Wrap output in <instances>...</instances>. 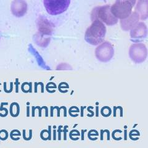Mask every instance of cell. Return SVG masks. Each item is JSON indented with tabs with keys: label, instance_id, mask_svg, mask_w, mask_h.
<instances>
[{
	"label": "cell",
	"instance_id": "5",
	"mask_svg": "<svg viewBox=\"0 0 148 148\" xmlns=\"http://www.w3.org/2000/svg\"><path fill=\"white\" fill-rule=\"evenodd\" d=\"M147 35V28L143 22L139 23L138 24L134 26L130 31V36L132 41L134 42L144 40Z\"/></svg>",
	"mask_w": 148,
	"mask_h": 148
},
{
	"label": "cell",
	"instance_id": "3",
	"mask_svg": "<svg viewBox=\"0 0 148 148\" xmlns=\"http://www.w3.org/2000/svg\"><path fill=\"white\" fill-rule=\"evenodd\" d=\"M129 57L133 62L136 64L144 62L147 57V49L143 43L132 45L129 49Z\"/></svg>",
	"mask_w": 148,
	"mask_h": 148
},
{
	"label": "cell",
	"instance_id": "6",
	"mask_svg": "<svg viewBox=\"0 0 148 148\" xmlns=\"http://www.w3.org/2000/svg\"><path fill=\"white\" fill-rule=\"evenodd\" d=\"M132 6L127 3H117L114 4L111 9V12L117 18L123 19L128 17L131 14Z\"/></svg>",
	"mask_w": 148,
	"mask_h": 148
},
{
	"label": "cell",
	"instance_id": "1",
	"mask_svg": "<svg viewBox=\"0 0 148 148\" xmlns=\"http://www.w3.org/2000/svg\"><path fill=\"white\" fill-rule=\"evenodd\" d=\"M74 0H40L45 11L51 17L64 15L70 9Z\"/></svg>",
	"mask_w": 148,
	"mask_h": 148
},
{
	"label": "cell",
	"instance_id": "8",
	"mask_svg": "<svg viewBox=\"0 0 148 148\" xmlns=\"http://www.w3.org/2000/svg\"><path fill=\"white\" fill-rule=\"evenodd\" d=\"M139 20V16L136 12H133L128 18L120 21L122 28L123 30H129L135 26Z\"/></svg>",
	"mask_w": 148,
	"mask_h": 148
},
{
	"label": "cell",
	"instance_id": "7",
	"mask_svg": "<svg viewBox=\"0 0 148 148\" xmlns=\"http://www.w3.org/2000/svg\"><path fill=\"white\" fill-rule=\"evenodd\" d=\"M98 17L108 25H114L118 22L117 18L112 14L109 6L100 8L98 11Z\"/></svg>",
	"mask_w": 148,
	"mask_h": 148
},
{
	"label": "cell",
	"instance_id": "4",
	"mask_svg": "<svg viewBox=\"0 0 148 148\" xmlns=\"http://www.w3.org/2000/svg\"><path fill=\"white\" fill-rule=\"evenodd\" d=\"M114 55V49L112 45L108 41L99 45L95 49V56L102 62H109Z\"/></svg>",
	"mask_w": 148,
	"mask_h": 148
},
{
	"label": "cell",
	"instance_id": "9",
	"mask_svg": "<svg viewBox=\"0 0 148 148\" xmlns=\"http://www.w3.org/2000/svg\"><path fill=\"white\" fill-rule=\"evenodd\" d=\"M137 10L140 14L141 19L145 20L148 18V0H146L141 3H139Z\"/></svg>",
	"mask_w": 148,
	"mask_h": 148
},
{
	"label": "cell",
	"instance_id": "2",
	"mask_svg": "<svg viewBox=\"0 0 148 148\" xmlns=\"http://www.w3.org/2000/svg\"><path fill=\"white\" fill-rule=\"evenodd\" d=\"M106 34V28L103 23L99 19H95L87 29L85 40L91 45H98L104 41Z\"/></svg>",
	"mask_w": 148,
	"mask_h": 148
}]
</instances>
